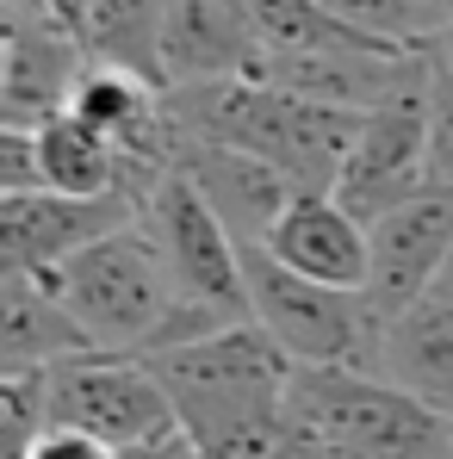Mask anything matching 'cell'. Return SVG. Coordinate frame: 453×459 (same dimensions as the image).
<instances>
[{
    "label": "cell",
    "instance_id": "cell-22",
    "mask_svg": "<svg viewBox=\"0 0 453 459\" xmlns=\"http://www.w3.org/2000/svg\"><path fill=\"white\" fill-rule=\"evenodd\" d=\"M429 161L435 186H453V63L448 50H429Z\"/></svg>",
    "mask_w": 453,
    "mask_h": 459
},
{
    "label": "cell",
    "instance_id": "cell-10",
    "mask_svg": "<svg viewBox=\"0 0 453 459\" xmlns=\"http://www.w3.org/2000/svg\"><path fill=\"white\" fill-rule=\"evenodd\" d=\"M131 218H144V205L131 193H57V186L0 193V255H6V267L44 273Z\"/></svg>",
    "mask_w": 453,
    "mask_h": 459
},
{
    "label": "cell",
    "instance_id": "cell-18",
    "mask_svg": "<svg viewBox=\"0 0 453 459\" xmlns=\"http://www.w3.org/2000/svg\"><path fill=\"white\" fill-rule=\"evenodd\" d=\"M267 50H348V44H385L373 31H354L323 0H230ZM410 50V44H404Z\"/></svg>",
    "mask_w": 453,
    "mask_h": 459
},
{
    "label": "cell",
    "instance_id": "cell-24",
    "mask_svg": "<svg viewBox=\"0 0 453 459\" xmlns=\"http://www.w3.org/2000/svg\"><path fill=\"white\" fill-rule=\"evenodd\" d=\"M125 459H199V447H193V435H187V429H168L161 441L125 447Z\"/></svg>",
    "mask_w": 453,
    "mask_h": 459
},
{
    "label": "cell",
    "instance_id": "cell-19",
    "mask_svg": "<svg viewBox=\"0 0 453 459\" xmlns=\"http://www.w3.org/2000/svg\"><path fill=\"white\" fill-rule=\"evenodd\" d=\"M161 13H168V0H93L87 56L125 63V69H144V75L161 81Z\"/></svg>",
    "mask_w": 453,
    "mask_h": 459
},
{
    "label": "cell",
    "instance_id": "cell-7",
    "mask_svg": "<svg viewBox=\"0 0 453 459\" xmlns=\"http://www.w3.org/2000/svg\"><path fill=\"white\" fill-rule=\"evenodd\" d=\"M429 50H423L416 75L404 87H391L379 106L361 112V131H354L348 161L335 174V199L367 224L397 212L404 199H416L423 186H435V161H429Z\"/></svg>",
    "mask_w": 453,
    "mask_h": 459
},
{
    "label": "cell",
    "instance_id": "cell-21",
    "mask_svg": "<svg viewBox=\"0 0 453 459\" xmlns=\"http://www.w3.org/2000/svg\"><path fill=\"white\" fill-rule=\"evenodd\" d=\"M50 429V367H0V435L6 459H25V447Z\"/></svg>",
    "mask_w": 453,
    "mask_h": 459
},
{
    "label": "cell",
    "instance_id": "cell-15",
    "mask_svg": "<svg viewBox=\"0 0 453 459\" xmlns=\"http://www.w3.org/2000/svg\"><path fill=\"white\" fill-rule=\"evenodd\" d=\"M87 348H93V335L44 286V273H25V267L0 273V367H57Z\"/></svg>",
    "mask_w": 453,
    "mask_h": 459
},
{
    "label": "cell",
    "instance_id": "cell-6",
    "mask_svg": "<svg viewBox=\"0 0 453 459\" xmlns=\"http://www.w3.org/2000/svg\"><path fill=\"white\" fill-rule=\"evenodd\" d=\"M144 224L161 242V261L174 273L180 305L212 310L224 323L248 316V248L236 242V230L212 212V199L180 168H168L161 186L144 199Z\"/></svg>",
    "mask_w": 453,
    "mask_h": 459
},
{
    "label": "cell",
    "instance_id": "cell-2",
    "mask_svg": "<svg viewBox=\"0 0 453 459\" xmlns=\"http://www.w3.org/2000/svg\"><path fill=\"white\" fill-rule=\"evenodd\" d=\"M168 106L180 118V131H199V137L261 155L267 168H280L292 180V193H335V174H342L348 143L361 131L354 106H329V100L292 93V87L261 75L168 87Z\"/></svg>",
    "mask_w": 453,
    "mask_h": 459
},
{
    "label": "cell",
    "instance_id": "cell-16",
    "mask_svg": "<svg viewBox=\"0 0 453 459\" xmlns=\"http://www.w3.org/2000/svg\"><path fill=\"white\" fill-rule=\"evenodd\" d=\"M379 373L416 391L423 403H435L453 416V299L429 292L404 316L385 323V348H379Z\"/></svg>",
    "mask_w": 453,
    "mask_h": 459
},
{
    "label": "cell",
    "instance_id": "cell-4",
    "mask_svg": "<svg viewBox=\"0 0 453 459\" xmlns=\"http://www.w3.org/2000/svg\"><path fill=\"white\" fill-rule=\"evenodd\" d=\"M286 410L342 459H453V416L367 367H299Z\"/></svg>",
    "mask_w": 453,
    "mask_h": 459
},
{
    "label": "cell",
    "instance_id": "cell-17",
    "mask_svg": "<svg viewBox=\"0 0 453 459\" xmlns=\"http://www.w3.org/2000/svg\"><path fill=\"white\" fill-rule=\"evenodd\" d=\"M31 137H38L44 186H57V193H131V199H137L131 168H125V150H118L106 131H93L87 118L57 112V118H44ZM137 205H144V199H137Z\"/></svg>",
    "mask_w": 453,
    "mask_h": 459
},
{
    "label": "cell",
    "instance_id": "cell-23",
    "mask_svg": "<svg viewBox=\"0 0 453 459\" xmlns=\"http://www.w3.org/2000/svg\"><path fill=\"white\" fill-rule=\"evenodd\" d=\"M25 459H125L112 441H100V435H81V429H63V422H50L31 447H25Z\"/></svg>",
    "mask_w": 453,
    "mask_h": 459
},
{
    "label": "cell",
    "instance_id": "cell-11",
    "mask_svg": "<svg viewBox=\"0 0 453 459\" xmlns=\"http://www.w3.org/2000/svg\"><path fill=\"white\" fill-rule=\"evenodd\" d=\"M81 69H87V38L63 19H6L0 13V125L38 131L44 118L69 112Z\"/></svg>",
    "mask_w": 453,
    "mask_h": 459
},
{
    "label": "cell",
    "instance_id": "cell-27",
    "mask_svg": "<svg viewBox=\"0 0 453 459\" xmlns=\"http://www.w3.org/2000/svg\"><path fill=\"white\" fill-rule=\"evenodd\" d=\"M435 292H448V299H453V255H448V267H441V286H435Z\"/></svg>",
    "mask_w": 453,
    "mask_h": 459
},
{
    "label": "cell",
    "instance_id": "cell-1",
    "mask_svg": "<svg viewBox=\"0 0 453 459\" xmlns=\"http://www.w3.org/2000/svg\"><path fill=\"white\" fill-rule=\"evenodd\" d=\"M44 286L75 310V323L93 335V348H118V354H161V348H180V342L224 329V316L180 305L174 273L161 261V242L150 236L144 218L106 230L100 242L75 248L69 261L44 267Z\"/></svg>",
    "mask_w": 453,
    "mask_h": 459
},
{
    "label": "cell",
    "instance_id": "cell-9",
    "mask_svg": "<svg viewBox=\"0 0 453 459\" xmlns=\"http://www.w3.org/2000/svg\"><path fill=\"white\" fill-rule=\"evenodd\" d=\"M453 255V186H423L397 212L373 218V267H367V299L391 323L416 299L441 286V267Z\"/></svg>",
    "mask_w": 453,
    "mask_h": 459
},
{
    "label": "cell",
    "instance_id": "cell-8",
    "mask_svg": "<svg viewBox=\"0 0 453 459\" xmlns=\"http://www.w3.org/2000/svg\"><path fill=\"white\" fill-rule=\"evenodd\" d=\"M50 422L100 435L118 454L180 429L161 373L144 354H118V348H87L50 367Z\"/></svg>",
    "mask_w": 453,
    "mask_h": 459
},
{
    "label": "cell",
    "instance_id": "cell-5",
    "mask_svg": "<svg viewBox=\"0 0 453 459\" xmlns=\"http://www.w3.org/2000/svg\"><path fill=\"white\" fill-rule=\"evenodd\" d=\"M248 316L299 360V367H367L379 373L385 316L367 286H323L280 267L267 248H248Z\"/></svg>",
    "mask_w": 453,
    "mask_h": 459
},
{
    "label": "cell",
    "instance_id": "cell-20",
    "mask_svg": "<svg viewBox=\"0 0 453 459\" xmlns=\"http://www.w3.org/2000/svg\"><path fill=\"white\" fill-rule=\"evenodd\" d=\"M335 19H348L354 31H373L385 44H441L453 31V0H323Z\"/></svg>",
    "mask_w": 453,
    "mask_h": 459
},
{
    "label": "cell",
    "instance_id": "cell-26",
    "mask_svg": "<svg viewBox=\"0 0 453 459\" xmlns=\"http://www.w3.org/2000/svg\"><path fill=\"white\" fill-rule=\"evenodd\" d=\"M0 13H6V19H57L50 0H0Z\"/></svg>",
    "mask_w": 453,
    "mask_h": 459
},
{
    "label": "cell",
    "instance_id": "cell-3",
    "mask_svg": "<svg viewBox=\"0 0 453 459\" xmlns=\"http://www.w3.org/2000/svg\"><path fill=\"white\" fill-rule=\"evenodd\" d=\"M144 360L161 373L168 397H174V416L193 435V447H224L242 435L280 429L286 422V391L299 373V360L255 316L224 323L199 342L144 354Z\"/></svg>",
    "mask_w": 453,
    "mask_h": 459
},
{
    "label": "cell",
    "instance_id": "cell-12",
    "mask_svg": "<svg viewBox=\"0 0 453 459\" xmlns=\"http://www.w3.org/2000/svg\"><path fill=\"white\" fill-rule=\"evenodd\" d=\"M261 248L292 267L304 280L323 286H367L373 267V224L354 218L335 193H292L286 212L274 218V230L261 236Z\"/></svg>",
    "mask_w": 453,
    "mask_h": 459
},
{
    "label": "cell",
    "instance_id": "cell-14",
    "mask_svg": "<svg viewBox=\"0 0 453 459\" xmlns=\"http://www.w3.org/2000/svg\"><path fill=\"white\" fill-rule=\"evenodd\" d=\"M261 56L267 44L230 0H168L161 13V81L168 87L255 75Z\"/></svg>",
    "mask_w": 453,
    "mask_h": 459
},
{
    "label": "cell",
    "instance_id": "cell-25",
    "mask_svg": "<svg viewBox=\"0 0 453 459\" xmlns=\"http://www.w3.org/2000/svg\"><path fill=\"white\" fill-rule=\"evenodd\" d=\"M50 13H57L69 31H81V38H87V13H93V0H50Z\"/></svg>",
    "mask_w": 453,
    "mask_h": 459
},
{
    "label": "cell",
    "instance_id": "cell-28",
    "mask_svg": "<svg viewBox=\"0 0 453 459\" xmlns=\"http://www.w3.org/2000/svg\"><path fill=\"white\" fill-rule=\"evenodd\" d=\"M441 50H448V63H453V31H448V38H441Z\"/></svg>",
    "mask_w": 453,
    "mask_h": 459
},
{
    "label": "cell",
    "instance_id": "cell-13",
    "mask_svg": "<svg viewBox=\"0 0 453 459\" xmlns=\"http://www.w3.org/2000/svg\"><path fill=\"white\" fill-rule=\"evenodd\" d=\"M174 168L212 199V212L236 230L242 248H261V236L274 230V218H280L286 199H292V180H286L280 168H267L261 155L236 150V143L199 137V131H180Z\"/></svg>",
    "mask_w": 453,
    "mask_h": 459
}]
</instances>
